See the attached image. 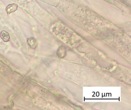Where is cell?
Returning a JSON list of instances; mask_svg holds the SVG:
<instances>
[{"instance_id":"3","label":"cell","mask_w":131,"mask_h":110,"mask_svg":"<svg viewBox=\"0 0 131 110\" xmlns=\"http://www.w3.org/2000/svg\"><path fill=\"white\" fill-rule=\"evenodd\" d=\"M0 37L4 42H8L10 40V37L8 33L2 31L0 33Z\"/></svg>"},{"instance_id":"1","label":"cell","mask_w":131,"mask_h":110,"mask_svg":"<svg viewBox=\"0 0 131 110\" xmlns=\"http://www.w3.org/2000/svg\"><path fill=\"white\" fill-rule=\"evenodd\" d=\"M18 6L17 5L15 4H10L6 8V11L7 12L8 15L14 12L17 10Z\"/></svg>"},{"instance_id":"2","label":"cell","mask_w":131,"mask_h":110,"mask_svg":"<svg viewBox=\"0 0 131 110\" xmlns=\"http://www.w3.org/2000/svg\"><path fill=\"white\" fill-rule=\"evenodd\" d=\"M27 43L31 48L35 49L37 48V43L35 39L31 37L27 39Z\"/></svg>"}]
</instances>
